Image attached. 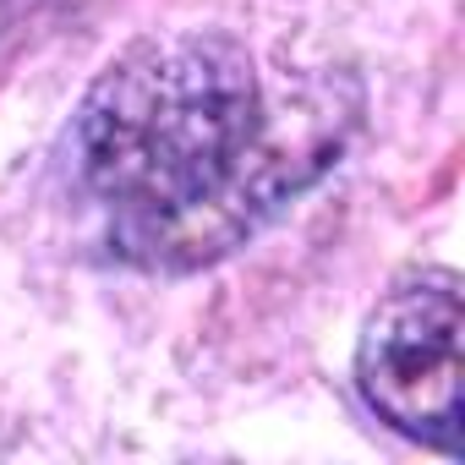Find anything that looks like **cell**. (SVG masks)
I'll list each match as a JSON object with an SVG mask.
<instances>
[{"label": "cell", "instance_id": "6da1fadb", "mask_svg": "<svg viewBox=\"0 0 465 465\" xmlns=\"http://www.w3.org/2000/svg\"><path fill=\"white\" fill-rule=\"evenodd\" d=\"M345 121L334 83L269 94L230 34H159L115 55L72 121L77 181L110 208V242L143 269H197L318 181Z\"/></svg>", "mask_w": 465, "mask_h": 465}, {"label": "cell", "instance_id": "7a4b0ae2", "mask_svg": "<svg viewBox=\"0 0 465 465\" xmlns=\"http://www.w3.org/2000/svg\"><path fill=\"white\" fill-rule=\"evenodd\" d=\"M356 389L394 432L460 454V274L411 269L372 307L356 345Z\"/></svg>", "mask_w": 465, "mask_h": 465}]
</instances>
